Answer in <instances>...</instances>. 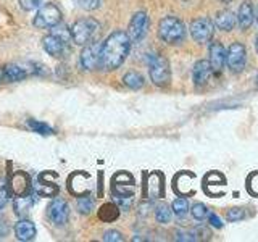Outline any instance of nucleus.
Masks as SVG:
<instances>
[{"label":"nucleus","mask_w":258,"mask_h":242,"mask_svg":"<svg viewBox=\"0 0 258 242\" xmlns=\"http://www.w3.org/2000/svg\"><path fill=\"white\" fill-rule=\"evenodd\" d=\"M131 50V39L124 31H115L102 44V68L113 71L124 63Z\"/></svg>","instance_id":"obj_1"},{"label":"nucleus","mask_w":258,"mask_h":242,"mask_svg":"<svg viewBox=\"0 0 258 242\" xmlns=\"http://www.w3.org/2000/svg\"><path fill=\"white\" fill-rule=\"evenodd\" d=\"M52 31V34H48L47 37H44V50L53 56V58H64L70 53V44L68 40L71 39L70 31H67V28H56Z\"/></svg>","instance_id":"obj_2"},{"label":"nucleus","mask_w":258,"mask_h":242,"mask_svg":"<svg viewBox=\"0 0 258 242\" xmlns=\"http://www.w3.org/2000/svg\"><path fill=\"white\" fill-rule=\"evenodd\" d=\"M158 36L166 44H179L185 37V26L176 16H165L158 24Z\"/></svg>","instance_id":"obj_3"},{"label":"nucleus","mask_w":258,"mask_h":242,"mask_svg":"<svg viewBox=\"0 0 258 242\" xmlns=\"http://www.w3.org/2000/svg\"><path fill=\"white\" fill-rule=\"evenodd\" d=\"M149 71H150V79L155 86H168L171 81V70H169V63L166 58L160 55L152 53L149 56Z\"/></svg>","instance_id":"obj_4"},{"label":"nucleus","mask_w":258,"mask_h":242,"mask_svg":"<svg viewBox=\"0 0 258 242\" xmlns=\"http://www.w3.org/2000/svg\"><path fill=\"white\" fill-rule=\"evenodd\" d=\"M99 29V23L94 18H81L78 20L70 29V34L73 42L76 45H86L87 42H91V39Z\"/></svg>","instance_id":"obj_5"},{"label":"nucleus","mask_w":258,"mask_h":242,"mask_svg":"<svg viewBox=\"0 0 258 242\" xmlns=\"http://www.w3.org/2000/svg\"><path fill=\"white\" fill-rule=\"evenodd\" d=\"M61 21V12L55 4H42L34 16V26L39 29L53 28Z\"/></svg>","instance_id":"obj_6"},{"label":"nucleus","mask_w":258,"mask_h":242,"mask_svg":"<svg viewBox=\"0 0 258 242\" xmlns=\"http://www.w3.org/2000/svg\"><path fill=\"white\" fill-rule=\"evenodd\" d=\"M37 68L32 63H10L4 68L0 79L7 81V83H18V81L26 79L32 75H36Z\"/></svg>","instance_id":"obj_7"},{"label":"nucleus","mask_w":258,"mask_h":242,"mask_svg":"<svg viewBox=\"0 0 258 242\" xmlns=\"http://www.w3.org/2000/svg\"><path fill=\"white\" fill-rule=\"evenodd\" d=\"M247 62V48L240 42H232L226 50V63L231 73H240L245 68Z\"/></svg>","instance_id":"obj_8"},{"label":"nucleus","mask_w":258,"mask_h":242,"mask_svg":"<svg viewBox=\"0 0 258 242\" xmlns=\"http://www.w3.org/2000/svg\"><path fill=\"white\" fill-rule=\"evenodd\" d=\"M81 67L84 70H97L102 68V42L87 44L86 48L81 52Z\"/></svg>","instance_id":"obj_9"},{"label":"nucleus","mask_w":258,"mask_h":242,"mask_svg":"<svg viewBox=\"0 0 258 242\" xmlns=\"http://www.w3.org/2000/svg\"><path fill=\"white\" fill-rule=\"evenodd\" d=\"M215 34V24L208 18H197L190 24V36L199 44L210 42Z\"/></svg>","instance_id":"obj_10"},{"label":"nucleus","mask_w":258,"mask_h":242,"mask_svg":"<svg viewBox=\"0 0 258 242\" xmlns=\"http://www.w3.org/2000/svg\"><path fill=\"white\" fill-rule=\"evenodd\" d=\"M149 31V16L145 12H137L129 23L126 34L131 39V42H139Z\"/></svg>","instance_id":"obj_11"},{"label":"nucleus","mask_w":258,"mask_h":242,"mask_svg":"<svg viewBox=\"0 0 258 242\" xmlns=\"http://www.w3.org/2000/svg\"><path fill=\"white\" fill-rule=\"evenodd\" d=\"M47 216L53 224H64L70 220V205L63 199H53L47 207Z\"/></svg>","instance_id":"obj_12"},{"label":"nucleus","mask_w":258,"mask_h":242,"mask_svg":"<svg viewBox=\"0 0 258 242\" xmlns=\"http://www.w3.org/2000/svg\"><path fill=\"white\" fill-rule=\"evenodd\" d=\"M212 65H210V62L207 60H199L196 65H194V70H192V81L194 84H196L197 87L200 86H205L210 78H212Z\"/></svg>","instance_id":"obj_13"},{"label":"nucleus","mask_w":258,"mask_h":242,"mask_svg":"<svg viewBox=\"0 0 258 242\" xmlns=\"http://www.w3.org/2000/svg\"><path fill=\"white\" fill-rule=\"evenodd\" d=\"M39 194L32 189L29 194H23V196H16L15 202H13V208H15V212L16 215H28L29 213V210L32 205H36L37 204V200H39Z\"/></svg>","instance_id":"obj_14"},{"label":"nucleus","mask_w":258,"mask_h":242,"mask_svg":"<svg viewBox=\"0 0 258 242\" xmlns=\"http://www.w3.org/2000/svg\"><path fill=\"white\" fill-rule=\"evenodd\" d=\"M210 65L215 73H221V70L226 65V48L220 42L210 44Z\"/></svg>","instance_id":"obj_15"},{"label":"nucleus","mask_w":258,"mask_h":242,"mask_svg":"<svg viewBox=\"0 0 258 242\" xmlns=\"http://www.w3.org/2000/svg\"><path fill=\"white\" fill-rule=\"evenodd\" d=\"M237 18V23H239V28L240 29H248L250 26H252V23L255 20V12H253V5L250 0H247V2H244L240 7H239V12L236 15Z\"/></svg>","instance_id":"obj_16"},{"label":"nucleus","mask_w":258,"mask_h":242,"mask_svg":"<svg viewBox=\"0 0 258 242\" xmlns=\"http://www.w3.org/2000/svg\"><path fill=\"white\" fill-rule=\"evenodd\" d=\"M15 236L18 240H23V242H26V240H32L36 237V226L32 221L29 220H20L18 223L15 224Z\"/></svg>","instance_id":"obj_17"},{"label":"nucleus","mask_w":258,"mask_h":242,"mask_svg":"<svg viewBox=\"0 0 258 242\" xmlns=\"http://www.w3.org/2000/svg\"><path fill=\"white\" fill-rule=\"evenodd\" d=\"M8 189H10L15 196H23V194H26L29 191V177L26 173L23 171H18L12 176L10 179V186H8Z\"/></svg>","instance_id":"obj_18"},{"label":"nucleus","mask_w":258,"mask_h":242,"mask_svg":"<svg viewBox=\"0 0 258 242\" xmlns=\"http://www.w3.org/2000/svg\"><path fill=\"white\" fill-rule=\"evenodd\" d=\"M236 23H237L236 15L229 10L218 12L215 16V26L220 28L221 31H232L234 26H236Z\"/></svg>","instance_id":"obj_19"},{"label":"nucleus","mask_w":258,"mask_h":242,"mask_svg":"<svg viewBox=\"0 0 258 242\" xmlns=\"http://www.w3.org/2000/svg\"><path fill=\"white\" fill-rule=\"evenodd\" d=\"M119 216V210H118V205L116 204H105L100 207L99 210V218L102 221L105 223H111V221H115L116 218Z\"/></svg>","instance_id":"obj_20"},{"label":"nucleus","mask_w":258,"mask_h":242,"mask_svg":"<svg viewBox=\"0 0 258 242\" xmlns=\"http://www.w3.org/2000/svg\"><path fill=\"white\" fill-rule=\"evenodd\" d=\"M123 83L129 89H134V91H137V89H141L144 86V76L139 75V73H136V71H129L124 75Z\"/></svg>","instance_id":"obj_21"},{"label":"nucleus","mask_w":258,"mask_h":242,"mask_svg":"<svg viewBox=\"0 0 258 242\" xmlns=\"http://www.w3.org/2000/svg\"><path fill=\"white\" fill-rule=\"evenodd\" d=\"M28 128L31 131H34L40 136H52L53 134V129L47 123H42V121H37V119H28Z\"/></svg>","instance_id":"obj_22"},{"label":"nucleus","mask_w":258,"mask_h":242,"mask_svg":"<svg viewBox=\"0 0 258 242\" xmlns=\"http://www.w3.org/2000/svg\"><path fill=\"white\" fill-rule=\"evenodd\" d=\"M171 210H173V213H174L177 218H184L185 215L189 213V202H187V199H184V197L176 199V200L173 202Z\"/></svg>","instance_id":"obj_23"},{"label":"nucleus","mask_w":258,"mask_h":242,"mask_svg":"<svg viewBox=\"0 0 258 242\" xmlns=\"http://www.w3.org/2000/svg\"><path fill=\"white\" fill-rule=\"evenodd\" d=\"M171 216H173V210L169 208L168 205L161 204V205L157 207V210H155V220H157L158 223L166 224V223L171 221Z\"/></svg>","instance_id":"obj_24"},{"label":"nucleus","mask_w":258,"mask_h":242,"mask_svg":"<svg viewBox=\"0 0 258 242\" xmlns=\"http://www.w3.org/2000/svg\"><path fill=\"white\" fill-rule=\"evenodd\" d=\"M190 213L197 221H204L208 216V208L205 207V204H202V202H196L190 208Z\"/></svg>","instance_id":"obj_25"},{"label":"nucleus","mask_w":258,"mask_h":242,"mask_svg":"<svg viewBox=\"0 0 258 242\" xmlns=\"http://www.w3.org/2000/svg\"><path fill=\"white\" fill-rule=\"evenodd\" d=\"M34 191L39 194V196H56V192H58V188L53 184H44V183H37L34 186Z\"/></svg>","instance_id":"obj_26"},{"label":"nucleus","mask_w":258,"mask_h":242,"mask_svg":"<svg viewBox=\"0 0 258 242\" xmlns=\"http://www.w3.org/2000/svg\"><path fill=\"white\" fill-rule=\"evenodd\" d=\"M78 210L83 215H89L94 210V200L91 197H81L78 200Z\"/></svg>","instance_id":"obj_27"},{"label":"nucleus","mask_w":258,"mask_h":242,"mask_svg":"<svg viewBox=\"0 0 258 242\" xmlns=\"http://www.w3.org/2000/svg\"><path fill=\"white\" fill-rule=\"evenodd\" d=\"M226 218H228V221H240V220H244L245 218V212L242 208H231L228 210V213H226Z\"/></svg>","instance_id":"obj_28"},{"label":"nucleus","mask_w":258,"mask_h":242,"mask_svg":"<svg viewBox=\"0 0 258 242\" xmlns=\"http://www.w3.org/2000/svg\"><path fill=\"white\" fill-rule=\"evenodd\" d=\"M18 2L23 10L32 12V10H37V8L44 4V0H18Z\"/></svg>","instance_id":"obj_29"},{"label":"nucleus","mask_w":258,"mask_h":242,"mask_svg":"<svg viewBox=\"0 0 258 242\" xmlns=\"http://www.w3.org/2000/svg\"><path fill=\"white\" fill-rule=\"evenodd\" d=\"M124 237L121 236V232L119 231H116V229H110V231H107L103 234V240L105 242H121Z\"/></svg>","instance_id":"obj_30"},{"label":"nucleus","mask_w":258,"mask_h":242,"mask_svg":"<svg viewBox=\"0 0 258 242\" xmlns=\"http://www.w3.org/2000/svg\"><path fill=\"white\" fill-rule=\"evenodd\" d=\"M115 197H116L115 204L123 210H127L133 204V196H115Z\"/></svg>","instance_id":"obj_31"},{"label":"nucleus","mask_w":258,"mask_h":242,"mask_svg":"<svg viewBox=\"0 0 258 242\" xmlns=\"http://www.w3.org/2000/svg\"><path fill=\"white\" fill-rule=\"evenodd\" d=\"M79 7L83 8V10H95V8H99L100 5V0H78Z\"/></svg>","instance_id":"obj_32"},{"label":"nucleus","mask_w":258,"mask_h":242,"mask_svg":"<svg viewBox=\"0 0 258 242\" xmlns=\"http://www.w3.org/2000/svg\"><path fill=\"white\" fill-rule=\"evenodd\" d=\"M194 234H196L197 239H210V236H212V232H210L207 226H202V224H199L197 228L194 229Z\"/></svg>","instance_id":"obj_33"},{"label":"nucleus","mask_w":258,"mask_h":242,"mask_svg":"<svg viewBox=\"0 0 258 242\" xmlns=\"http://www.w3.org/2000/svg\"><path fill=\"white\" fill-rule=\"evenodd\" d=\"M8 194H10V189L5 184H0V210H2L8 200Z\"/></svg>","instance_id":"obj_34"},{"label":"nucleus","mask_w":258,"mask_h":242,"mask_svg":"<svg viewBox=\"0 0 258 242\" xmlns=\"http://www.w3.org/2000/svg\"><path fill=\"white\" fill-rule=\"evenodd\" d=\"M208 223L215 226V228H223V221H221V218L215 215V213H210L208 212Z\"/></svg>","instance_id":"obj_35"},{"label":"nucleus","mask_w":258,"mask_h":242,"mask_svg":"<svg viewBox=\"0 0 258 242\" xmlns=\"http://www.w3.org/2000/svg\"><path fill=\"white\" fill-rule=\"evenodd\" d=\"M255 48H256V53H258V36H256V39H255Z\"/></svg>","instance_id":"obj_36"},{"label":"nucleus","mask_w":258,"mask_h":242,"mask_svg":"<svg viewBox=\"0 0 258 242\" xmlns=\"http://www.w3.org/2000/svg\"><path fill=\"white\" fill-rule=\"evenodd\" d=\"M223 2H224V4H229V2H232V0H223Z\"/></svg>","instance_id":"obj_37"},{"label":"nucleus","mask_w":258,"mask_h":242,"mask_svg":"<svg viewBox=\"0 0 258 242\" xmlns=\"http://www.w3.org/2000/svg\"><path fill=\"white\" fill-rule=\"evenodd\" d=\"M255 18H256V21H258V8H256V15H255Z\"/></svg>","instance_id":"obj_38"},{"label":"nucleus","mask_w":258,"mask_h":242,"mask_svg":"<svg viewBox=\"0 0 258 242\" xmlns=\"http://www.w3.org/2000/svg\"><path fill=\"white\" fill-rule=\"evenodd\" d=\"M256 87H258V75H256Z\"/></svg>","instance_id":"obj_39"},{"label":"nucleus","mask_w":258,"mask_h":242,"mask_svg":"<svg viewBox=\"0 0 258 242\" xmlns=\"http://www.w3.org/2000/svg\"><path fill=\"white\" fill-rule=\"evenodd\" d=\"M0 75H2V73H0Z\"/></svg>","instance_id":"obj_40"}]
</instances>
